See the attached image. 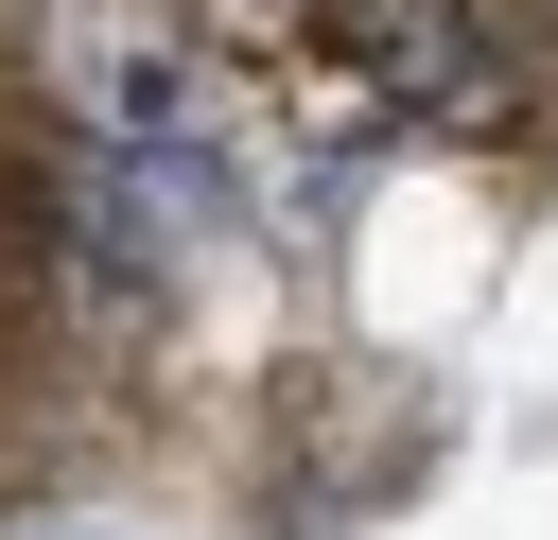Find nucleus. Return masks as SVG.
<instances>
[{"instance_id": "nucleus-1", "label": "nucleus", "mask_w": 558, "mask_h": 540, "mask_svg": "<svg viewBox=\"0 0 558 540\" xmlns=\"http://www.w3.org/2000/svg\"><path fill=\"white\" fill-rule=\"evenodd\" d=\"M314 35L384 87V105H488V52H471V0H314Z\"/></svg>"}, {"instance_id": "nucleus-2", "label": "nucleus", "mask_w": 558, "mask_h": 540, "mask_svg": "<svg viewBox=\"0 0 558 540\" xmlns=\"http://www.w3.org/2000/svg\"><path fill=\"white\" fill-rule=\"evenodd\" d=\"M209 17H314V0H209Z\"/></svg>"}]
</instances>
